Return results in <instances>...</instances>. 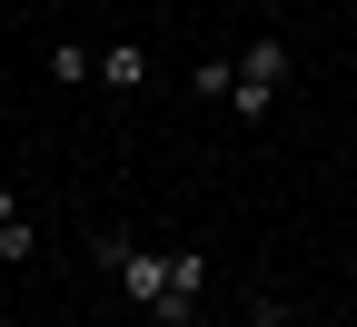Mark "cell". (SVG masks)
I'll use <instances>...</instances> for the list:
<instances>
[{
    "label": "cell",
    "mask_w": 357,
    "mask_h": 327,
    "mask_svg": "<svg viewBox=\"0 0 357 327\" xmlns=\"http://www.w3.org/2000/svg\"><path fill=\"white\" fill-rule=\"evenodd\" d=\"M40 258V228L30 218H0V268H30Z\"/></svg>",
    "instance_id": "cell-4"
},
{
    "label": "cell",
    "mask_w": 357,
    "mask_h": 327,
    "mask_svg": "<svg viewBox=\"0 0 357 327\" xmlns=\"http://www.w3.org/2000/svg\"><path fill=\"white\" fill-rule=\"evenodd\" d=\"M229 79H238V60H199V70H189L199 100H229Z\"/></svg>",
    "instance_id": "cell-6"
},
{
    "label": "cell",
    "mask_w": 357,
    "mask_h": 327,
    "mask_svg": "<svg viewBox=\"0 0 357 327\" xmlns=\"http://www.w3.org/2000/svg\"><path fill=\"white\" fill-rule=\"evenodd\" d=\"M0 218H20V199H10V178H0Z\"/></svg>",
    "instance_id": "cell-8"
},
{
    "label": "cell",
    "mask_w": 357,
    "mask_h": 327,
    "mask_svg": "<svg viewBox=\"0 0 357 327\" xmlns=\"http://www.w3.org/2000/svg\"><path fill=\"white\" fill-rule=\"evenodd\" d=\"M89 258L119 277V298L159 317V327H199V288H208V258L199 248H139L129 228H89Z\"/></svg>",
    "instance_id": "cell-1"
},
{
    "label": "cell",
    "mask_w": 357,
    "mask_h": 327,
    "mask_svg": "<svg viewBox=\"0 0 357 327\" xmlns=\"http://www.w3.org/2000/svg\"><path fill=\"white\" fill-rule=\"evenodd\" d=\"M248 327H298V317H288L278 298H248Z\"/></svg>",
    "instance_id": "cell-7"
},
{
    "label": "cell",
    "mask_w": 357,
    "mask_h": 327,
    "mask_svg": "<svg viewBox=\"0 0 357 327\" xmlns=\"http://www.w3.org/2000/svg\"><path fill=\"white\" fill-rule=\"evenodd\" d=\"M139 79H149V50H139V40L100 50V89H139Z\"/></svg>",
    "instance_id": "cell-3"
},
{
    "label": "cell",
    "mask_w": 357,
    "mask_h": 327,
    "mask_svg": "<svg viewBox=\"0 0 357 327\" xmlns=\"http://www.w3.org/2000/svg\"><path fill=\"white\" fill-rule=\"evenodd\" d=\"M50 79H100V50H79V40H60V50H50Z\"/></svg>",
    "instance_id": "cell-5"
},
{
    "label": "cell",
    "mask_w": 357,
    "mask_h": 327,
    "mask_svg": "<svg viewBox=\"0 0 357 327\" xmlns=\"http://www.w3.org/2000/svg\"><path fill=\"white\" fill-rule=\"evenodd\" d=\"M278 89H288V40L268 30V40H248V50H238V79H229V109H238V119H268V109H278Z\"/></svg>",
    "instance_id": "cell-2"
},
{
    "label": "cell",
    "mask_w": 357,
    "mask_h": 327,
    "mask_svg": "<svg viewBox=\"0 0 357 327\" xmlns=\"http://www.w3.org/2000/svg\"><path fill=\"white\" fill-rule=\"evenodd\" d=\"M347 277H357V258H347Z\"/></svg>",
    "instance_id": "cell-9"
}]
</instances>
